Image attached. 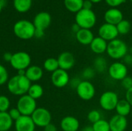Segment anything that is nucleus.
I'll return each instance as SVG.
<instances>
[{
  "mask_svg": "<svg viewBox=\"0 0 132 131\" xmlns=\"http://www.w3.org/2000/svg\"><path fill=\"white\" fill-rule=\"evenodd\" d=\"M32 83L26 77V76H20L15 74L9 78L6 83L8 91L14 96L21 97L27 94L28 90Z\"/></svg>",
  "mask_w": 132,
  "mask_h": 131,
  "instance_id": "1",
  "label": "nucleus"
},
{
  "mask_svg": "<svg viewBox=\"0 0 132 131\" xmlns=\"http://www.w3.org/2000/svg\"><path fill=\"white\" fill-rule=\"evenodd\" d=\"M36 28L32 23L26 19L17 21L13 25V32L15 36L22 40H28L34 37Z\"/></svg>",
  "mask_w": 132,
  "mask_h": 131,
  "instance_id": "2",
  "label": "nucleus"
},
{
  "mask_svg": "<svg viewBox=\"0 0 132 131\" xmlns=\"http://www.w3.org/2000/svg\"><path fill=\"white\" fill-rule=\"evenodd\" d=\"M106 53L110 58L118 60L123 59L128 53V48L127 44L123 40L115 39L111 42H108Z\"/></svg>",
  "mask_w": 132,
  "mask_h": 131,
  "instance_id": "3",
  "label": "nucleus"
},
{
  "mask_svg": "<svg viewBox=\"0 0 132 131\" xmlns=\"http://www.w3.org/2000/svg\"><path fill=\"white\" fill-rule=\"evenodd\" d=\"M75 21L81 29H90L96 24L97 16L92 9L82 8L76 13Z\"/></svg>",
  "mask_w": 132,
  "mask_h": 131,
  "instance_id": "4",
  "label": "nucleus"
},
{
  "mask_svg": "<svg viewBox=\"0 0 132 131\" xmlns=\"http://www.w3.org/2000/svg\"><path fill=\"white\" fill-rule=\"evenodd\" d=\"M31 56L28 53L19 51L12 54L9 63L14 69L19 71L22 69L26 70L28 67H29L31 66Z\"/></svg>",
  "mask_w": 132,
  "mask_h": 131,
  "instance_id": "5",
  "label": "nucleus"
},
{
  "mask_svg": "<svg viewBox=\"0 0 132 131\" xmlns=\"http://www.w3.org/2000/svg\"><path fill=\"white\" fill-rule=\"evenodd\" d=\"M16 108L22 116H31L37 108V103L36 100L28 94H25L19 97L17 101Z\"/></svg>",
  "mask_w": 132,
  "mask_h": 131,
  "instance_id": "6",
  "label": "nucleus"
},
{
  "mask_svg": "<svg viewBox=\"0 0 132 131\" xmlns=\"http://www.w3.org/2000/svg\"><path fill=\"white\" fill-rule=\"evenodd\" d=\"M118 101V95L114 91L108 90L101 94L99 99V104L104 110L112 111L115 110Z\"/></svg>",
  "mask_w": 132,
  "mask_h": 131,
  "instance_id": "7",
  "label": "nucleus"
},
{
  "mask_svg": "<svg viewBox=\"0 0 132 131\" xmlns=\"http://www.w3.org/2000/svg\"><path fill=\"white\" fill-rule=\"evenodd\" d=\"M30 117L36 127H38L44 128L52 121L51 113L43 107H37Z\"/></svg>",
  "mask_w": 132,
  "mask_h": 131,
  "instance_id": "8",
  "label": "nucleus"
},
{
  "mask_svg": "<svg viewBox=\"0 0 132 131\" xmlns=\"http://www.w3.org/2000/svg\"><path fill=\"white\" fill-rule=\"evenodd\" d=\"M77 96L84 101L92 100L96 94V89L94 85L87 80H82L76 88Z\"/></svg>",
  "mask_w": 132,
  "mask_h": 131,
  "instance_id": "9",
  "label": "nucleus"
},
{
  "mask_svg": "<svg viewBox=\"0 0 132 131\" xmlns=\"http://www.w3.org/2000/svg\"><path fill=\"white\" fill-rule=\"evenodd\" d=\"M108 75L111 79L116 81H121L128 76V66L121 62H114L111 63L108 69Z\"/></svg>",
  "mask_w": 132,
  "mask_h": 131,
  "instance_id": "10",
  "label": "nucleus"
},
{
  "mask_svg": "<svg viewBox=\"0 0 132 131\" xmlns=\"http://www.w3.org/2000/svg\"><path fill=\"white\" fill-rule=\"evenodd\" d=\"M70 78L67 71L58 69L55 72L52 73L51 82L53 85L56 88H63L70 83Z\"/></svg>",
  "mask_w": 132,
  "mask_h": 131,
  "instance_id": "11",
  "label": "nucleus"
},
{
  "mask_svg": "<svg viewBox=\"0 0 132 131\" xmlns=\"http://www.w3.org/2000/svg\"><path fill=\"white\" fill-rule=\"evenodd\" d=\"M98 35L101 38L104 39L108 42L117 39L119 33L118 32L116 25L105 22L100 26L98 29Z\"/></svg>",
  "mask_w": 132,
  "mask_h": 131,
  "instance_id": "12",
  "label": "nucleus"
},
{
  "mask_svg": "<svg viewBox=\"0 0 132 131\" xmlns=\"http://www.w3.org/2000/svg\"><path fill=\"white\" fill-rule=\"evenodd\" d=\"M52 18L50 13L46 12H40L37 13L32 21L36 29L45 31L51 24Z\"/></svg>",
  "mask_w": 132,
  "mask_h": 131,
  "instance_id": "13",
  "label": "nucleus"
},
{
  "mask_svg": "<svg viewBox=\"0 0 132 131\" xmlns=\"http://www.w3.org/2000/svg\"><path fill=\"white\" fill-rule=\"evenodd\" d=\"M36 125L30 116H21L14 121V128L15 131H35Z\"/></svg>",
  "mask_w": 132,
  "mask_h": 131,
  "instance_id": "14",
  "label": "nucleus"
},
{
  "mask_svg": "<svg viewBox=\"0 0 132 131\" xmlns=\"http://www.w3.org/2000/svg\"><path fill=\"white\" fill-rule=\"evenodd\" d=\"M59 68L66 71L71 69L76 63L74 56L70 52H63L57 58Z\"/></svg>",
  "mask_w": 132,
  "mask_h": 131,
  "instance_id": "15",
  "label": "nucleus"
},
{
  "mask_svg": "<svg viewBox=\"0 0 132 131\" xmlns=\"http://www.w3.org/2000/svg\"><path fill=\"white\" fill-rule=\"evenodd\" d=\"M111 131H125L128 127V120L125 117L116 114L109 120Z\"/></svg>",
  "mask_w": 132,
  "mask_h": 131,
  "instance_id": "16",
  "label": "nucleus"
},
{
  "mask_svg": "<svg viewBox=\"0 0 132 131\" xmlns=\"http://www.w3.org/2000/svg\"><path fill=\"white\" fill-rule=\"evenodd\" d=\"M60 128L63 131H77L80 128V122L73 116H66L60 121Z\"/></svg>",
  "mask_w": 132,
  "mask_h": 131,
  "instance_id": "17",
  "label": "nucleus"
},
{
  "mask_svg": "<svg viewBox=\"0 0 132 131\" xmlns=\"http://www.w3.org/2000/svg\"><path fill=\"white\" fill-rule=\"evenodd\" d=\"M123 19L122 12L117 8H111L104 13V20L106 23L117 25Z\"/></svg>",
  "mask_w": 132,
  "mask_h": 131,
  "instance_id": "18",
  "label": "nucleus"
},
{
  "mask_svg": "<svg viewBox=\"0 0 132 131\" xmlns=\"http://www.w3.org/2000/svg\"><path fill=\"white\" fill-rule=\"evenodd\" d=\"M25 76L31 83H36L42 79L43 76V69L39 66L32 65L26 69Z\"/></svg>",
  "mask_w": 132,
  "mask_h": 131,
  "instance_id": "19",
  "label": "nucleus"
},
{
  "mask_svg": "<svg viewBox=\"0 0 132 131\" xmlns=\"http://www.w3.org/2000/svg\"><path fill=\"white\" fill-rule=\"evenodd\" d=\"M108 43V42L106 40L101 38L100 36H97V37H94V39H93V41L90 45V47L94 53L101 55L107 52Z\"/></svg>",
  "mask_w": 132,
  "mask_h": 131,
  "instance_id": "20",
  "label": "nucleus"
},
{
  "mask_svg": "<svg viewBox=\"0 0 132 131\" xmlns=\"http://www.w3.org/2000/svg\"><path fill=\"white\" fill-rule=\"evenodd\" d=\"M76 39L79 43L84 46H90L91 42L94 39V36L90 29H80L76 33Z\"/></svg>",
  "mask_w": 132,
  "mask_h": 131,
  "instance_id": "21",
  "label": "nucleus"
},
{
  "mask_svg": "<svg viewBox=\"0 0 132 131\" xmlns=\"http://www.w3.org/2000/svg\"><path fill=\"white\" fill-rule=\"evenodd\" d=\"M131 105L126 100V99H122L119 100L115 108V110L117 112V114L126 117L127 116L131 114Z\"/></svg>",
  "mask_w": 132,
  "mask_h": 131,
  "instance_id": "22",
  "label": "nucleus"
},
{
  "mask_svg": "<svg viewBox=\"0 0 132 131\" xmlns=\"http://www.w3.org/2000/svg\"><path fill=\"white\" fill-rule=\"evenodd\" d=\"M8 112H0V131H9L14 125Z\"/></svg>",
  "mask_w": 132,
  "mask_h": 131,
  "instance_id": "23",
  "label": "nucleus"
},
{
  "mask_svg": "<svg viewBox=\"0 0 132 131\" xmlns=\"http://www.w3.org/2000/svg\"><path fill=\"white\" fill-rule=\"evenodd\" d=\"M84 1V0H64L63 3L69 12L77 13L83 8Z\"/></svg>",
  "mask_w": 132,
  "mask_h": 131,
  "instance_id": "24",
  "label": "nucleus"
},
{
  "mask_svg": "<svg viewBox=\"0 0 132 131\" xmlns=\"http://www.w3.org/2000/svg\"><path fill=\"white\" fill-rule=\"evenodd\" d=\"M32 0H13L15 9L20 13L27 12L32 7Z\"/></svg>",
  "mask_w": 132,
  "mask_h": 131,
  "instance_id": "25",
  "label": "nucleus"
},
{
  "mask_svg": "<svg viewBox=\"0 0 132 131\" xmlns=\"http://www.w3.org/2000/svg\"><path fill=\"white\" fill-rule=\"evenodd\" d=\"M43 93H44V90H43V86L39 83H34L31 84V86L28 90L27 94L36 100H38L43 97Z\"/></svg>",
  "mask_w": 132,
  "mask_h": 131,
  "instance_id": "26",
  "label": "nucleus"
},
{
  "mask_svg": "<svg viewBox=\"0 0 132 131\" xmlns=\"http://www.w3.org/2000/svg\"><path fill=\"white\" fill-rule=\"evenodd\" d=\"M93 67L97 73H104L108 69V61L103 56H97L94 60Z\"/></svg>",
  "mask_w": 132,
  "mask_h": 131,
  "instance_id": "27",
  "label": "nucleus"
},
{
  "mask_svg": "<svg viewBox=\"0 0 132 131\" xmlns=\"http://www.w3.org/2000/svg\"><path fill=\"white\" fill-rule=\"evenodd\" d=\"M43 69L50 73H53L58 69H60L57 59L53 57L47 58L43 63Z\"/></svg>",
  "mask_w": 132,
  "mask_h": 131,
  "instance_id": "28",
  "label": "nucleus"
},
{
  "mask_svg": "<svg viewBox=\"0 0 132 131\" xmlns=\"http://www.w3.org/2000/svg\"><path fill=\"white\" fill-rule=\"evenodd\" d=\"M116 27L119 34L127 35L131 29V24L128 20L123 19L116 25Z\"/></svg>",
  "mask_w": 132,
  "mask_h": 131,
  "instance_id": "29",
  "label": "nucleus"
},
{
  "mask_svg": "<svg viewBox=\"0 0 132 131\" xmlns=\"http://www.w3.org/2000/svg\"><path fill=\"white\" fill-rule=\"evenodd\" d=\"M94 131H111L109 121L101 119L99 121L92 124Z\"/></svg>",
  "mask_w": 132,
  "mask_h": 131,
  "instance_id": "30",
  "label": "nucleus"
},
{
  "mask_svg": "<svg viewBox=\"0 0 132 131\" xmlns=\"http://www.w3.org/2000/svg\"><path fill=\"white\" fill-rule=\"evenodd\" d=\"M96 71L94 69L93 66H88L84 68V69L82 71V77L84 79V80H87L90 81L92 79H94L96 76Z\"/></svg>",
  "mask_w": 132,
  "mask_h": 131,
  "instance_id": "31",
  "label": "nucleus"
},
{
  "mask_svg": "<svg viewBox=\"0 0 132 131\" xmlns=\"http://www.w3.org/2000/svg\"><path fill=\"white\" fill-rule=\"evenodd\" d=\"M87 120L89 122H90L92 124L99 121L100 120H101V113L99 110H90L88 113H87Z\"/></svg>",
  "mask_w": 132,
  "mask_h": 131,
  "instance_id": "32",
  "label": "nucleus"
},
{
  "mask_svg": "<svg viewBox=\"0 0 132 131\" xmlns=\"http://www.w3.org/2000/svg\"><path fill=\"white\" fill-rule=\"evenodd\" d=\"M10 100L5 95H0V112H8L10 107Z\"/></svg>",
  "mask_w": 132,
  "mask_h": 131,
  "instance_id": "33",
  "label": "nucleus"
},
{
  "mask_svg": "<svg viewBox=\"0 0 132 131\" xmlns=\"http://www.w3.org/2000/svg\"><path fill=\"white\" fill-rule=\"evenodd\" d=\"M9 72L7 69L2 64H0V86L5 85L9 81Z\"/></svg>",
  "mask_w": 132,
  "mask_h": 131,
  "instance_id": "34",
  "label": "nucleus"
},
{
  "mask_svg": "<svg viewBox=\"0 0 132 131\" xmlns=\"http://www.w3.org/2000/svg\"><path fill=\"white\" fill-rule=\"evenodd\" d=\"M8 113H9V115L10 116V117L12 118V120L13 121H15L16 120H18L22 116L21 113L19 111V110L16 107L9 109V110L8 111Z\"/></svg>",
  "mask_w": 132,
  "mask_h": 131,
  "instance_id": "35",
  "label": "nucleus"
},
{
  "mask_svg": "<svg viewBox=\"0 0 132 131\" xmlns=\"http://www.w3.org/2000/svg\"><path fill=\"white\" fill-rule=\"evenodd\" d=\"M121 86L122 87L128 90L132 88V77L131 76H126L123 80H121Z\"/></svg>",
  "mask_w": 132,
  "mask_h": 131,
  "instance_id": "36",
  "label": "nucleus"
},
{
  "mask_svg": "<svg viewBox=\"0 0 132 131\" xmlns=\"http://www.w3.org/2000/svg\"><path fill=\"white\" fill-rule=\"evenodd\" d=\"M105 2L111 8H117L118 6L122 5L125 0H105Z\"/></svg>",
  "mask_w": 132,
  "mask_h": 131,
  "instance_id": "37",
  "label": "nucleus"
},
{
  "mask_svg": "<svg viewBox=\"0 0 132 131\" xmlns=\"http://www.w3.org/2000/svg\"><path fill=\"white\" fill-rule=\"evenodd\" d=\"M81 81H82V80H81L80 79H79V78H77V77H75V78L70 79L69 84H70V85H71V86L76 90V88L77 87V86L80 84V83Z\"/></svg>",
  "mask_w": 132,
  "mask_h": 131,
  "instance_id": "38",
  "label": "nucleus"
},
{
  "mask_svg": "<svg viewBox=\"0 0 132 131\" xmlns=\"http://www.w3.org/2000/svg\"><path fill=\"white\" fill-rule=\"evenodd\" d=\"M123 60H124V63L126 65V66H131L132 65V55L131 54H127L124 58H123Z\"/></svg>",
  "mask_w": 132,
  "mask_h": 131,
  "instance_id": "39",
  "label": "nucleus"
},
{
  "mask_svg": "<svg viewBox=\"0 0 132 131\" xmlns=\"http://www.w3.org/2000/svg\"><path fill=\"white\" fill-rule=\"evenodd\" d=\"M125 99H126V100L131 105L132 107V88L128 90H126Z\"/></svg>",
  "mask_w": 132,
  "mask_h": 131,
  "instance_id": "40",
  "label": "nucleus"
},
{
  "mask_svg": "<svg viewBox=\"0 0 132 131\" xmlns=\"http://www.w3.org/2000/svg\"><path fill=\"white\" fill-rule=\"evenodd\" d=\"M93 2H91L90 0H84L83 4V8L84 9H92Z\"/></svg>",
  "mask_w": 132,
  "mask_h": 131,
  "instance_id": "41",
  "label": "nucleus"
},
{
  "mask_svg": "<svg viewBox=\"0 0 132 131\" xmlns=\"http://www.w3.org/2000/svg\"><path fill=\"white\" fill-rule=\"evenodd\" d=\"M44 35H45V31L40 30V29H36L34 37H36L37 39H41L44 36Z\"/></svg>",
  "mask_w": 132,
  "mask_h": 131,
  "instance_id": "42",
  "label": "nucleus"
},
{
  "mask_svg": "<svg viewBox=\"0 0 132 131\" xmlns=\"http://www.w3.org/2000/svg\"><path fill=\"white\" fill-rule=\"evenodd\" d=\"M43 129H44L43 131H57L56 127L54 124H53L52 123L48 124L47 126H46Z\"/></svg>",
  "mask_w": 132,
  "mask_h": 131,
  "instance_id": "43",
  "label": "nucleus"
},
{
  "mask_svg": "<svg viewBox=\"0 0 132 131\" xmlns=\"http://www.w3.org/2000/svg\"><path fill=\"white\" fill-rule=\"evenodd\" d=\"M12 54L11 53L7 52V53H5L3 54L2 58H3V60H4V61H5V62H7V63H10L11 59H12Z\"/></svg>",
  "mask_w": 132,
  "mask_h": 131,
  "instance_id": "44",
  "label": "nucleus"
},
{
  "mask_svg": "<svg viewBox=\"0 0 132 131\" xmlns=\"http://www.w3.org/2000/svg\"><path fill=\"white\" fill-rule=\"evenodd\" d=\"M81 28L77 24V23H75V24H73V26H72V30H73V32H75V33H77L80 29Z\"/></svg>",
  "mask_w": 132,
  "mask_h": 131,
  "instance_id": "45",
  "label": "nucleus"
},
{
  "mask_svg": "<svg viewBox=\"0 0 132 131\" xmlns=\"http://www.w3.org/2000/svg\"><path fill=\"white\" fill-rule=\"evenodd\" d=\"M80 131H94V129L92 126H87V127H84L83 129H81Z\"/></svg>",
  "mask_w": 132,
  "mask_h": 131,
  "instance_id": "46",
  "label": "nucleus"
},
{
  "mask_svg": "<svg viewBox=\"0 0 132 131\" xmlns=\"http://www.w3.org/2000/svg\"><path fill=\"white\" fill-rule=\"evenodd\" d=\"M17 74L20 75V76H25L26 75V70H23V69L19 70V71H17Z\"/></svg>",
  "mask_w": 132,
  "mask_h": 131,
  "instance_id": "47",
  "label": "nucleus"
},
{
  "mask_svg": "<svg viewBox=\"0 0 132 131\" xmlns=\"http://www.w3.org/2000/svg\"><path fill=\"white\" fill-rule=\"evenodd\" d=\"M0 4L2 5V7L6 5V0H0Z\"/></svg>",
  "mask_w": 132,
  "mask_h": 131,
  "instance_id": "48",
  "label": "nucleus"
},
{
  "mask_svg": "<svg viewBox=\"0 0 132 131\" xmlns=\"http://www.w3.org/2000/svg\"><path fill=\"white\" fill-rule=\"evenodd\" d=\"M91 2H93V3H99L100 2H101L102 0H90Z\"/></svg>",
  "mask_w": 132,
  "mask_h": 131,
  "instance_id": "49",
  "label": "nucleus"
},
{
  "mask_svg": "<svg viewBox=\"0 0 132 131\" xmlns=\"http://www.w3.org/2000/svg\"><path fill=\"white\" fill-rule=\"evenodd\" d=\"M2 8H3V7L2 6V5L0 4V14H1V12H2Z\"/></svg>",
  "mask_w": 132,
  "mask_h": 131,
  "instance_id": "50",
  "label": "nucleus"
},
{
  "mask_svg": "<svg viewBox=\"0 0 132 131\" xmlns=\"http://www.w3.org/2000/svg\"><path fill=\"white\" fill-rule=\"evenodd\" d=\"M131 117H132V109H131Z\"/></svg>",
  "mask_w": 132,
  "mask_h": 131,
  "instance_id": "51",
  "label": "nucleus"
},
{
  "mask_svg": "<svg viewBox=\"0 0 132 131\" xmlns=\"http://www.w3.org/2000/svg\"><path fill=\"white\" fill-rule=\"evenodd\" d=\"M130 1H131V2H132V0H130Z\"/></svg>",
  "mask_w": 132,
  "mask_h": 131,
  "instance_id": "52",
  "label": "nucleus"
}]
</instances>
